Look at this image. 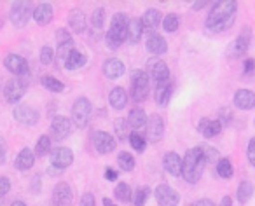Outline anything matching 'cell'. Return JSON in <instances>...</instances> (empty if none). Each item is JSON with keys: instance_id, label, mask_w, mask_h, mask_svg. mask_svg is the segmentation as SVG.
Wrapping results in <instances>:
<instances>
[{"instance_id": "cell-1", "label": "cell", "mask_w": 255, "mask_h": 206, "mask_svg": "<svg viewBox=\"0 0 255 206\" xmlns=\"http://www.w3.org/2000/svg\"><path fill=\"white\" fill-rule=\"evenodd\" d=\"M238 12V4L234 0H226V2H215L210 9L208 18H206V30L210 33H222L229 30L234 25Z\"/></svg>"}, {"instance_id": "cell-2", "label": "cell", "mask_w": 255, "mask_h": 206, "mask_svg": "<svg viewBox=\"0 0 255 206\" xmlns=\"http://www.w3.org/2000/svg\"><path fill=\"white\" fill-rule=\"evenodd\" d=\"M205 166H206V157L201 145L194 147V149H189L185 152L184 159H182V177H184V180L187 184H196L201 178Z\"/></svg>"}, {"instance_id": "cell-3", "label": "cell", "mask_w": 255, "mask_h": 206, "mask_svg": "<svg viewBox=\"0 0 255 206\" xmlns=\"http://www.w3.org/2000/svg\"><path fill=\"white\" fill-rule=\"evenodd\" d=\"M128 25H129V18L124 12H117L112 16V23H110V28L105 35V44L109 49L116 51L117 47H121L126 42Z\"/></svg>"}, {"instance_id": "cell-4", "label": "cell", "mask_w": 255, "mask_h": 206, "mask_svg": "<svg viewBox=\"0 0 255 206\" xmlns=\"http://www.w3.org/2000/svg\"><path fill=\"white\" fill-rule=\"evenodd\" d=\"M131 98L136 103L143 102L149 95V84H150V77L147 75L145 70H133L131 72Z\"/></svg>"}, {"instance_id": "cell-5", "label": "cell", "mask_w": 255, "mask_h": 206, "mask_svg": "<svg viewBox=\"0 0 255 206\" xmlns=\"http://www.w3.org/2000/svg\"><path fill=\"white\" fill-rule=\"evenodd\" d=\"M91 102L84 96L75 100L74 107H72V122L77 126L79 129H84L89 122V117H91Z\"/></svg>"}, {"instance_id": "cell-6", "label": "cell", "mask_w": 255, "mask_h": 206, "mask_svg": "<svg viewBox=\"0 0 255 206\" xmlns=\"http://www.w3.org/2000/svg\"><path fill=\"white\" fill-rule=\"evenodd\" d=\"M250 42H252V30L248 28V26H245L240 32V35H238L236 39L229 44V47H227V58H231V60L241 58L248 51Z\"/></svg>"}, {"instance_id": "cell-7", "label": "cell", "mask_w": 255, "mask_h": 206, "mask_svg": "<svg viewBox=\"0 0 255 206\" xmlns=\"http://www.w3.org/2000/svg\"><path fill=\"white\" fill-rule=\"evenodd\" d=\"M30 16H33V12H32V9H30L28 2H14V4L11 5L9 19H11V23L16 28H25Z\"/></svg>"}, {"instance_id": "cell-8", "label": "cell", "mask_w": 255, "mask_h": 206, "mask_svg": "<svg viewBox=\"0 0 255 206\" xmlns=\"http://www.w3.org/2000/svg\"><path fill=\"white\" fill-rule=\"evenodd\" d=\"M26 86H28V84H26L25 77H12L4 88L5 100H7L9 103H18L19 100L25 96Z\"/></svg>"}, {"instance_id": "cell-9", "label": "cell", "mask_w": 255, "mask_h": 206, "mask_svg": "<svg viewBox=\"0 0 255 206\" xmlns=\"http://www.w3.org/2000/svg\"><path fill=\"white\" fill-rule=\"evenodd\" d=\"M147 68L150 72V79L156 82V86L166 84L170 82V68L159 58H152V60L147 61Z\"/></svg>"}, {"instance_id": "cell-10", "label": "cell", "mask_w": 255, "mask_h": 206, "mask_svg": "<svg viewBox=\"0 0 255 206\" xmlns=\"http://www.w3.org/2000/svg\"><path fill=\"white\" fill-rule=\"evenodd\" d=\"M154 196H156V201L159 206H178V203H180L178 192L166 184L157 185V187L154 189Z\"/></svg>"}, {"instance_id": "cell-11", "label": "cell", "mask_w": 255, "mask_h": 206, "mask_svg": "<svg viewBox=\"0 0 255 206\" xmlns=\"http://www.w3.org/2000/svg\"><path fill=\"white\" fill-rule=\"evenodd\" d=\"M91 143L98 154H110L116 149V138L107 131H95L91 135Z\"/></svg>"}, {"instance_id": "cell-12", "label": "cell", "mask_w": 255, "mask_h": 206, "mask_svg": "<svg viewBox=\"0 0 255 206\" xmlns=\"http://www.w3.org/2000/svg\"><path fill=\"white\" fill-rule=\"evenodd\" d=\"M56 46H58V53H56L58 60H60L61 63H65L68 54L74 51V40H72L70 33L65 28H60L56 32Z\"/></svg>"}, {"instance_id": "cell-13", "label": "cell", "mask_w": 255, "mask_h": 206, "mask_svg": "<svg viewBox=\"0 0 255 206\" xmlns=\"http://www.w3.org/2000/svg\"><path fill=\"white\" fill-rule=\"evenodd\" d=\"M12 117L23 126H33L39 122V112L28 105H16L12 110Z\"/></svg>"}, {"instance_id": "cell-14", "label": "cell", "mask_w": 255, "mask_h": 206, "mask_svg": "<svg viewBox=\"0 0 255 206\" xmlns=\"http://www.w3.org/2000/svg\"><path fill=\"white\" fill-rule=\"evenodd\" d=\"M4 67L11 72L12 75H18V77H23L30 72V67L26 63V60L19 54H7L4 58Z\"/></svg>"}, {"instance_id": "cell-15", "label": "cell", "mask_w": 255, "mask_h": 206, "mask_svg": "<svg viewBox=\"0 0 255 206\" xmlns=\"http://www.w3.org/2000/svg\"><path fill=\"white\" fill-rule=\"evenodd\" d=\"M51 164L58 170H65L74 163V152L67 147H58V149L51 150Z\"/></svg>"}, {"instance_id": "cell-16", "label": "cell", "mask_w": 255, "mask_h": 206, "mask_svg": "<svg viewBox=\"0 0 255 206\" xmlns=\"http://www.w3.org/2000/svg\"><path fill=\"white\" fill-rule=\"evenodd\" d=\"M49 129L53 133L54 140H65L72 131V121L68 117H65V115H56L51 121Z\"/></svg>"}, {"instance_id": "cell-17", "label": "cell", "mask_w": 255, "mask_h": 206, "mask_svg": "<svg viewBox=\"0 0 255 206\" xmlns=\"http://www.w3.org/2000/svg\"><path fill=\"white\" fill-rule=\"evenodd\" d=\"M72 201H74V192H72V187L67 184V182H60L56 184L53 191V205L54 206H72Z\"/></svg>"}, {"instance_id": "cell-18", "label": "cell", "mask_w": 255, "mask_h": 206, "mask_svg": "<svg viewBox=\"0 0 255 206\" xmlns=\"http://www.w3.org/2000/svg\"><path fill=\"white\" fill-rule=\"evenodd\" d=\"M147 138L150 140V142H159L161 138H163L164 135V121L161 115L157 114H152L149 119H147Z\"/></svg>"}, {"instance_id": "cell-19", "label": "cell", "mask_w": 255, "mask_h": 206, "mask_svg": "<svg viewBox=\"0 0 255 206\" xmlns=\"http://www.w3.org/2000/svg\"><path fill=\"white\" fill-rule=\"evenodd\" d=\"M234 105L240 110H252L255 108V93L250 89H238L234 95Z\"/></svg>"}, {"instance_id": "cell-20", "label": "cell", "mask_w": 255, "mask_h": 206, "mask_svg": "<svg viewBox=\"0 0 255 206\" xmlns=\"http://www.w3.org/2000/svg\"><path fill=\"white\" fill-rule=\"evenodd\" d=\"M124 63L121 60H117V58H109V60L103 63V74H105L107 79H110V81H116V79L123 77L124 75Z\"/></svg>"}, {"instance_id": "cell-21", "label": "cell", "mask_w": 255, "mask_h": 206, "mask_svg": "<svg viewBox=\"0 0 255 206\" xmlns=\"http://www.w3.org/2000/svg\"><path fill=\"white\" fill-rule=\"evenodd\" d=\"M198 131L205 138H213L222 131V122L219 119H201L198 124Z\"/></svg>"}, {"instance_id": "cell-22", "label": "cell", "mask_w": 255, "mask_h": 206, "mask_svg": "<svg viewBox=\"0 0 255 206\" xmlns=\"http://www.w3.org/2000/svg\"><path fill=\"white\" fill-rule=\"evenodd\" d=\"M163 166L171 177H180L182 175V157L177 152H166L163 157Z\"/></svg>"}, {"instance_id": "cell-23", "label": "cell", "mask_w": 255, "mask_h": 206, "mask_svg": "<svg viewBox=\"0 0 255 206\" xmlns=\"http://www.w3.org/2000/svg\"><path fill=\"white\" fill-rule=\"evenodd\" d=\"M145 47L150 54L161 56V54H164L168 51V42L164 40V37L157 35V33H150L149 39H147V42H145Z\"/></svg>"}, {"instance_id": "cell-24", "label": "cell", "mask_w": 255, "mask_h": 206, "mask_svg": "<svg viewBox=\"0 0 255 206\" xmlns=\"http://www.w3.org/2000/svg\"><path fill=\"white\" fill-rule=\"evenodd\" d=\"M33 19H35V23L40 26L49 25L51 19H53V5H51L49 2L39 4L35 9H33Z\"/></svg>"}, {"instance_id": "cell-25", "label": "cell", "mask_w": 255, "mask_h": 206, "mask_svg": "<svg viewBox=\"0 0 255 206\" xmlns=\"http://www.w3.org/2000/svg\"><path fill=\"white\" fill-rule=\"evenodd\" d=\"M143 23L142 19H129V25H128V35H126V40L129 44H138L140 39H142L143 35Z\"/></svg>"}, {"instance_id": "cell-26", "label": "cell", "mask_w": 255, "mask_h": 206, "mask_svg": "<svg viewBox=\"0 0 255 206\" xmlns=\"http://www.w3.org/2000/svg\"><path fill=\"white\" fill-rule=\"evenodd\" d=\"M33 163H35V154L30 149H23L14 159V166L19 171H28L33 166Z\"/></svg>"}, {"instance_id": "cell-27", "label": "cell", "mask_w": 255, "mask_h": 206, "mask_svg": "<svg viewBox=\"0 0 255 206\" xmlns=\"http://www.w3.org/2000/svg\"><path fill=\"white\" fill-rule=\"evenodd\" d=\"M68 25H70V28L74 30L75 33H82L86 30V26H88L86 14L81 11V9L70 11V14H68Z\"/></svg>"}, {"instance_id": "cell-28", "label": "cell", "mask_w": 255, "mask_h": 206, "mask_svg": "<svg viewBox=\"0 0 255 206\" xmlns=\"http://www.w3.org/2000/svg\"><path fill=\"white\" fill-rule=\"evenodd\" d=\"M147 119L149 117H147L145 110L136 107V108H133V110H129L126 121H128V124H129V128L140 129V128H143V126H147Z\"/></svg>"}, {"instance_id": "cell-29", "label": "cell", "mask_w": 255, "mask_h": 206, "mask_svg": "<svg viewBox=\"0 0 255 206\" xmlns=\"http://www.w3.org/2000/svg\"><path fill=\"white\" fill-rule=\"evenodd\" d=\"M109 103L112 105V108L116 110H123L128 103V95L124 88H114L112 91L109 93Z\"/></svg>"}, {"instance_id": "cell-30", "label": "cell", "mask_w": 255, "mask_h": 206, "mask_svg": "<svg viewBox=\"0 0 255 206\" xmlns=\"http://www.w3.org/2000/svg\"><path fill=\"white\" fill-rule=\"evenodd\" d=\"M161 19H163V16H161V12L157 11V9H149V11H145V14H143V18H142L143 28L149 30L150 33H156L154 30L163 23Z\"/></svg>"}, {"instance_id": "cell-31", "label": "cell", "mask_w": 255, "mask_h": 206, "mask_svg": "<svg viewBox=\"0 0 255 206\" xmlns=\"http://www.w3.org/2000/svg\"><path fill=\"white\" fill-rule=\"evenodd\" d=\"M86 63H88L86 54H82L81 51L74 49L70 54H68L67 60H65V68H67V70H77V68L84 67Z\"/></svg>"}, {"instance_id": "cell-32", "label": "cell", "mask_w": 255, "mask_h": 206, "mask_svg": "<svg viewBox=\"0 0 255 206\" xmlns=\"http://www.w3.org/2000/svg\"><path fill=\"white\" fill-rule=\"evenodd\" d=\"M254 196V184L248 180H243L240 185H238V191H236V198L240 203H248L250 201V198Z\"/></svg>"}, {"instance_id": "cell-33", "label": "cell", "mask_w": 255, "mask_h": 206, "mask_svg": "<svg viewBox=\"0 0 255 206\" xmlns=\"http://www.w3.org/2000/svg\"><path fill=\"white\" fill-rule=\"evenodd\" d=\"M156 102L157 105H161V107H164V105H168V102H170L171 98V84L170 82H166V84H161V86H156Z\"/></svg>"}, {"instance_id": "cell-34", "label": "cell", "mask_w": 255, "mask_h": 206, "mask_svg": "<svg viewBox=\"0 0 255 206\" xmlns=\"http://www.w3.org/2000/svg\"><path fill=\"white\" fill-rule=\"evenodd\" d=\"M40 82H42V86L47 89V91H53V93H63L65 91V84L61 81H58L56 77H53V75H42Z\"/></svg>"}, {"instance_id": "cell-35", "label": "cell", "mask_w": 255, "mask_h": 206, "mask_svg": "<svg viewBox=\"0 0 255 206\" xmlns=\"http://www.w3.org/2000/svg\"><path fill=\"white\" fill-rule=\"evenodd\" d=\"M217 173H219L220 178H226V180L233 178L234 168H233V164H231V159H227V157L219 159V163H217Z\"/></svg>"}, {"instance_id": "cell-36", "label": "cell", "mask_w": 255, "mask_h": 206, "mask_svg": "<svg viewBox=\"0 0 255 206\" xmlns=\"http://www.w3.org/2000/svg\"><path fill=\"white\" fill-rule=\"evenodd\" d=\"M117 163H119L123 171H133V168H135V157L129 152H126V150H123V152H119V156H117Z\"/></svg>"}, {"instance_id": "cell-37", "label": "cell", "mask_w": 255, "mask_h": 206, "mask_svg": "<svg viewBox=\"0 0 255 206\" xmlns=\"http://www.w3.org/2000/svg\"><path fill=\"white\" fill-rule=\"evenodd\" d=\"M116 198L123 203H129L133 199V192H131V187L126 184V182H121L119 185L116 187Z\"/></svg>"}, {"instance_id": "cell-38", "label": "cell", "mask_w": 255, "mask_h": 206, "mask_svg": "<svg viewBox=\"0 0 255 206\" xmlns=\"http://www.w3.org/2000/svg\"><path fill=\"white\" fill-rule=\"evenodd\" d=\"M178 25H180V19H178V16L173 14V12H171V14H166L163 18V28H164V32H168V33L177 32Z\"/></svg>"}, {"instance_id": "cell-39", "label": "cell", "mask_w": 255, "mask_h": 206, "mask_svg": "<svg viewBox=\"0 0 255 206\" xmlns=\"http://www.w3.org/2000/svg\"><path fill=\"white\" fill-rule=\"evenodd\" d=\"M129 143L136 152H143L147 147V140L145 136H142L140 133H129Z\"/></svg>"}, {"instance_id": "cell-40", "label": "cell", "mask_w": 255, "mask_h": 206, "mask_svg": "<svg viewBox=\"0 0 255 206\" xmlns=\"http://www.w3.org/2000/svg\"><path fill=\"white\" fill-rule=\"evenodd\" d=\"M149 196H150V187H147V185L138 187V191H136L135 196H133V203H135V206H143L147 199H149Z\"/></svg>"}, {"instance_id": "cell-41", "label": "cell", "mask_w": 255, "mask_h": 206, "mask_svg": "<svg viewBox=\"0 0 255 206\" xmlns=\"http://www.w3.org/2000/svg\"><path fill=\"white\" fill-rule=\"evenodd\" d=\"M51 150V138L49 136H40L39 140H37V145H35V154L37 156H46L47 152Z\"/></svg>"}, {"instance_id": "cell-42", "label": "cell", "mask_w": 255, "mask_h": 206, "mask_svg": "<svg viewBox=\"0 0 255 206\" xmlns=\"http://www.w3.org/2000/svg\"><path fill=\"white\" fill-rule=\"evenodd\" d=\"M105 23V9L103 7H96L93 11V16H91V26L95 30H100Z\"/></svg>"}, {"instance_id": "cell-43", "label": "cell", "mask_w": 255, "mask_h": 206, "mask_svg": "<svg viewBox=\"0 0 255 206\" xmlns=\"http://www.w3.org/2000/svg\"><path fill=\"white\" fill-rule=\"evenodd\" d=\"M128 121L123 117L116 119V122H114V128H116V133H117V138L119 140H126V136L129 138V135H128Z\"/></svg>"}, {"instance_id": "cell-44", "label": "cell", "mask_w": 255, "mask_h": 206, "mask_svg": "<svg viewBox=\"0 0 255 206\" xmlns=\"http://www.w3.org/2000/svg\"><path fill=\"white\" fill-rule=\"evenodd\" d=\"M53 58H54V51L51 46H44L40 49V63L42 65H51L53 63Z\"/></svg>"}, {"instance_id": "cell-45", "label": "cell", "mask_w": 255, "mask_h": 206, "mask_svg": "<svg viewBox=\"0 0 255 206\" xmlns=\"http://www.w3.org/2000/svg\"><path fill=\"white\" fill-rule=\"evenodd\" d=\"M201 149H203V152H205V157H206V163H213V161L219 157V152H217L213 147H208V145H201Z\"/></svg>"}, {"instance_id": "cell-46", "label": "cell", "mask_w": 255, "mask_h": 206, "mask_svg": "<svg viewBox=\"0 0 255 206\" xmlns=\"http://www.w3.org/2000/svg\"><path fill=\"white\" fill-rule=\"evenodd\" d=\"M247 156H248V161H250V164L255 168V136L250 140V142H248Z\"/></svg>"}, {"instance_id": "cell-47", "label": "cell", "mask_w": 255, "mask_h": 206, "mask_svg": "<svg viewBox=\"0 0 255 206\" xmlns=\"http://www.w3.org/2000/svg\"><path fill=\"white\" fill-rule=\"evenodd\" d=\"M79 206H96L95 205V196H93L91 192H86V194H82L81 205H79Z\"/></svg>"}, {"instance_id": "cell-48", "label": "cell", "mask_w": 255, "mask_h": 206, "mask_svg": "<svg viewBox=\"0 0 255 206\" xmlns=\"http://www.w3.org/2000/svg\"><path fill=\"white\" fill-rule=\"evenodd\" d=\"M254 70H255V60H254V58H248V60H245L243 74L245 75H250V74H254Z\"/></svg>"}, {"instance_id": "cell-49", "label": "cell", "mask_w": 255, "mask_h": 206, "mask_svg": "<svg viewBox=\"0 0 255 206\" xmlns=\"http://www.w3.org/2000/svg\"><path fill=\"white\" fill-rule=\"evenodd\" d=\"M9 189H11L9 178H0V198H4V196L9 192Z\"/></svg>"}, {"instance_id": "cell-50", "label": "cell", "mask_w": 255, "mask_h": 206, "mask_svg": "<svg viewBox=\"0 0 255 206\" xmlns=\"http://www.w3.org/2000/svg\"><path fill=\"white\" fill-rule=\"evenodd\" d=\"M5 154H7V145H5V140L0 136V163L5 161Z\"/></svg>"}, {"instance_id": "cell-51", "label": "cell", "mask_w": 255, "mask_h": 206, "mask_svg": "<svg viewBox=\"0 0 255 206\" xmlns=\"http://www.w3.org/2000/svg\"><path fill=\"white\" fill-rule=\"evenodd\" d=\"M117 171L114 170V168H107L105 170V180H109V182H114V180H117Z\"/></svg>"}, {"instance_id": "cell-52", "label": "cell", "mask_w": 255, "mask_h": 206, "mask_svg": "<svg viewBox=\"0 0 255 206\" xmlns=\"http://www.w3.org/2000/svg\"><path fill=\"white\" fill-rule=\"evenodd\" d=\"M191 206H215L213 205L210 199H199V201H196V203H192Z\"/></svg>"}, {"instance_id": "cell-53", "label": "cell", "mask_w": 255, "mask_h": 206, "mask_svg": "<svg viewBox=\"0 0 255 206\" xmlns=\"http://www.w3.org/2000/svg\"><path fill=\"white\" fill-rule=\"evenodd\" d=\"M205 5H208V2H205V0H203V2H194V4H192V9H194V11H199V9H203Z\"/></svg>"}, {"instance_id": "cell-54", "label": "cell", "mask_w": 255, "mask_h": 206, "mask_svg": "<svg viewBox=\"0 0 255 206\" xmlns=\"http://www.w3.org/2000/svg\"><path fill=\"white\" fill-rule=\"evenodd\" d=\"M231 205H233V199H231L229 196H226V198L222 199V205L220 206H231Z\"/></svg>"}, {"instance_id": "cell-55", "label": "cell", "mask_w": 255, "mask_h": 206, "mask_svg": "<svg viewBox=\"0 0 255 206\" xmlns=\"http://www.w3.org/2000/svg\"><path fill=\"white\" fill-rule=\"evenodd\" d=\"M103 206H116V205H114V203L110 201L109 198H103Z\"/></svg>"}, {"instance_id": "cell-56", "label": "cell", "mask_w": 255, "mask_h": 206, "mask_svg": "<svg viewBox=\"0 0 255 206\" xmlns=\"http://www.w3.org/2000/svg\"><path fill=\"white\" fill-rule=\"evenodd\" d=\"M11 206H26V205H25V203H23V201H14Z\"/></svg>"}, {"instance_id": "cell-57", "label": "cell", "mask_w": 255, "mask_h": 206, "mask_svg": "<svg viewBox=\"0 0 255 206\" xmlns=\"http://www.w3.org/2000/svg\"><path fill=\"white\" fill-rule=\"evenodd\" d=\"M0 206H2V203H0Z\"/></svg>"}]
</instances>
